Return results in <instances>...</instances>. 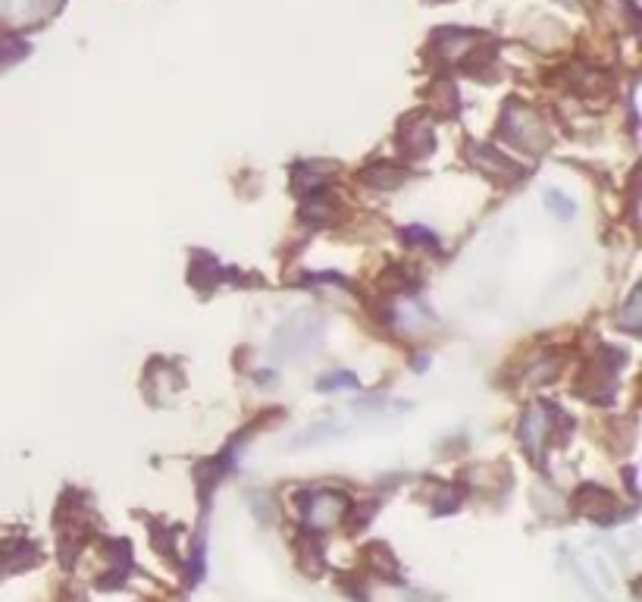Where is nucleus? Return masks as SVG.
<instances>
[{"label":"nucleus","mask_w":642,"mask_h":602,"mask_svg":"<svg viewBox=\"0 0 642 602\" xmlns=\"http://www.w3.org/2000/svg\"><path fill=\"white\" fill-rule=\"evenodd\" d=\"M38 562V549L26 540H7L0 543V577H7L13 571H22Z\"/></svg>","instance_id":"1"}]
</instances>
